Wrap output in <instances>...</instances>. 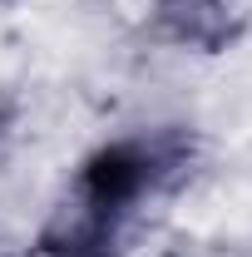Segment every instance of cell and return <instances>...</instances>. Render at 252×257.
I'll use <instances>...</instances> for the list:
<instances>
[{
    "label": "cell",
    "mask_w": 252,
    "mask_h": 257,
    "mask_svg": "<svg viewBox=\"0 0 252 257\" xmlns=\"http://www.w3.org/2000/svg\"><path fill=\"white\" fill-rule=\"evenodd\" d=\"M134 188H139V163L129 159V154H104V159H94V168H89V193H94L99 203H119Z\"/></svg>",
    "instance_id": "1"
}]
</instances>
